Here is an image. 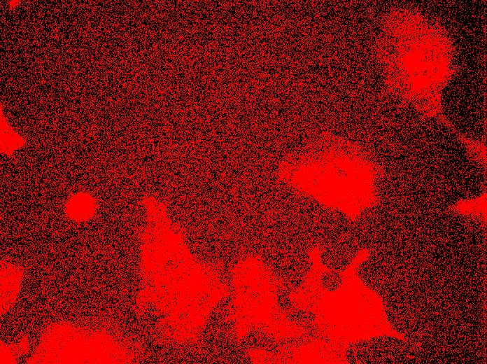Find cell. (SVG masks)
Wrapping results in <instances>:
<instances>
[{
	"label": "cell",
	"instance_id": "cell-3",
	"mask_svg": "<svg viewBox=\"0 0 487 364\" xmlns=\"http://www.w3.org/2000/svg\"><path fill=\"white\" fill-rule=\"evenodd\" d=\"M348 360L360 363H423L418 349L406 340L381 336L348 350Z\"/></svg>",
	"mask_w": 487,
	"mask_h": 364
},
{
	"label": "cell",
	"instance_id": "cell-2",
	"mask_svg": "<svg viewBox=\"0 0 487 364\" xmlns=\"http://www.w3.org/2000/svg\"><path fill=\"white\" fill-rule=\"evenodd\" d=\"M378 203L413 210H446L486 191L484 165L451 131L433 120L406 128L374 160Z\"/></svg>",
	"mask_w": 487,
	"mask_h": 364
},
{
	"label": "cell",
	"instance_id": "cell-4",
	"mask_svg": "<svg viewBox=\"0 0 487 364\" xmlns=\"http://www.w3.org/2000/svg\"><path fill=\"white\" fill-rule=\"evenodd\" d=\"M96 206L93 197L87 192L73 195L67 202V211L73 218H85L90 216Z\"/></svg>",
	"mask_w": 487,
	"mask_h": 364
},
{
	"label": "cell",
	"instance_id": "cell-1",
	"mask_svg": "<svg viewBox=\"0 0 487 364\" xmlns=\"http://www.w3.org/2000/svg\"><path fill=\"white\" fill-rule=\"evenodd\" d=\"M486 232L463 220L413 216L381 232L359 265L393 329L425 362H453L486 344Z\"/></svg>",
	"mask_w": 487,
	"mask_h": 364
}]
</instances>
